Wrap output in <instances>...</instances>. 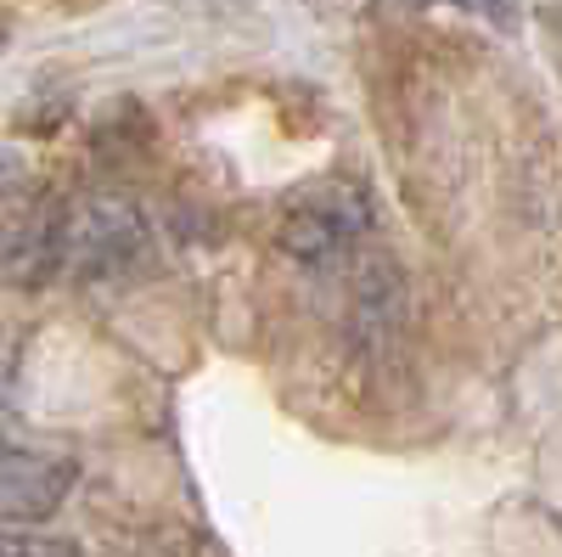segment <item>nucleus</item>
<instances>
[{"label": "nucleus", "mask_w": 562, "mask_h": 557, "mask_svg": "<svg viewBox=\"0 0 562 557\" xmlns=\"http://www.w3.org/2000/svg\"><path fill=\"white\" fill-rule=\"evenodd\" d=\"M140 248V214L119 198L57 203V276H108Z\"/></svg>", "instance_id": "1"}, {"label": "nucleus", "mask_w": 562, "mask_h": 557, "mask_svg": "<svg viewBox=\"0 0 562 557\" xmlns=\"http://www.w3.org/2000/svg\"><path fill=\"white\" fill-rule=\"evenodd\" d=\"M450 7H467V12H484V18L506 23V0H450Z\"/></svg>", "instance_id": "5"}, {"label": "nucleus", "mask_w": 562, "mask_h": 557, "mask_svg": "<svg viewBox=\"0 0 562 557\" xmlns=\"http://www.w3.org/2000/svg\"><path fill=\"white\" fill-rule=\"evenodd\" d=\"M366 225H371V203L360 198V186H321V192H310L288 209L281 248L304 265H321V259H338Z\"/></svg>", "instance_id": "2"}, {"label": "nucleus", "mask_w": 562, "mask_h": 557, "mask_svg": "<svg viewBox=\"0 0 562 557\" xmlns=\"http://www.w3.org/2000/svg\"><path fill=\"white\" fill-rule=\"evenodd\" d=\"M74 490V461L52 456V450H18V445H0V513L40 524L52 519L57 506Z\"/></svg>", "instance_id": "3"}, {"label": "nucleus", "mask_w": 562, "mask_h": 557, "mask_svg": "<svg viewBox=\"0 0 562 557\" xmlns=\"http://www.w3.org/2000/svg\"><path fill=\"white\" fill-rule=\"evenodd\" d=\"M0 557H79V546L45 530H7L0 535Z\"/></svg>", "instance_id": "4"}]
</instances>
